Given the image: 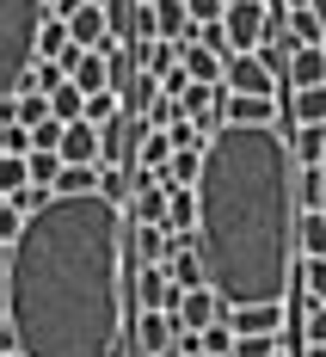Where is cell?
<instances>
[{
  "mask_svg": "<svg viewBox=\"0 0 326 357\" xmlns=\"http://www.w3.org/2000/svg\"><path fill=\"white\" fill-rule=\"evenodd\" d=\"M302 296L326 302V259H302Z\"/></svg>",
  "mask_w": 326,
  "mask_h": 357,
  "instance_id": "obj_22",
  "label": "cell"
},
{
  "mask_svg": "<svg viewBox=\"0 0 326 357\" xmlns=\"http://www.w3.org/2000/svg\"><path fill=\"white\" fill-rule=\"evenodd\" d=\"M179 154V142H173V130H148V142H142V167H154V173H166V160Z\"/></svg>",
  "mask_w": 326,
  "mask_h": 357,
  "instance_id": "obj_17",
  "label": "cell"
},
{
  "mask_svg": "<svg viewBox=\"0 0 326 357\" xmlns=\"http://www.w3.org/2000/svg\"><path fill=\"white\" fill-rule=\"evenodd\" d=\"M56 191H68V197H80V191H99V173H93V167H68Z\"/></svg>",
  "mask_w": 326,
  "mask_h": 357,
  "instance_id": "obj_24",
  "label": "cell"
},
{
  "mask_svg": "<svg viewBox=\"0 0 326 357\" xmlns=\"http://www.w3.org/2000/svg\"><path fill=\"white\" fill-rule=\"evenodd\" d=\"M302 259H326V210H302Z\"/></svg>",
  "mask_w": 326,
  "mask_h": 357,
  "instance_id": "obj_18",
  "label": "cell"
},
{
  "mask_svg": "<svg viewBox=\"0 0 326 357\" xmlns=\"http://www.w3.org/2000/svg\"><path fill=\"white\" fill-rule=\"evenodd\" d=\"M179 314H166V308H136V321H130V345L117 357H160L166 345H179Z\"/></svg>",
  "mask_w": 326,
  "mask_h": 357,
  "instance_id": "obj_4",
  "label": "cell"
},
{
  "mask_svg": "<svg viewBox=\"0 0 326 357\" xmlns=\"http://www.w3.org/2000/svg\"><path fill=\"white\" fill-rule=\"evenodd\" d=\"M284 123H290V130H295V123H326V86H295Z\"/></svg>",
  "mask_w": 326,
  "mask_h": 357,
  "instance_id": "obj_13",
  "label": "cell"
},
{
  "mask_svg": "<svg viewBox=\"0 0 326 357\" xmlns=\"http://www.w3.org/2000/svg\"><path fill=\"white\" fill-rule=\"evenodd\" d=\"M228 93H265V99H277V74L265 68V56L247 50V56H228V80H222Z\"/></svg>",
  "mask_w": 326,
  "mask_h": 357,
  "instance_id": "obj_7",
  "label": "cell"
},
{
  "mask_svg": "<svg viewBox=\"0 0 326 357\" xmlns=\"http://www.w3.org/2000/svg\"><path fill=\"white\" fill-rule=\"evenodd\" d=\"M49 19V0H0V93L19 99L37 62V31Z\"/></svg>",
  "mask_w": 326,
  "mask_h": 357,
  "instance_id": "obj_3",
  "label": "cell"
},
{
  "mask_svg": "<svg viewBox=\"0 0 326 357\" xmlns=\"http://www.w3.org/2000/svg\"><path fill=\"white\" fill-rule=\"evenodd\" d=\"M74 43V31H68V19H43V31H37V56H49V62H62V50Z\"/></svg>",
  "mask_w": 326,
  "mask_h": 357,
  "instance_id": "obj_16",
  "label": "cell"
},
{
  "mask_svg": "<svg viewBox=\"0 0 326 357\" xmlns=\"http://www.w3.org/2000/svg\"><path fill=\"white\" fill-rule=\"evenodd\" d=\"M185 74H191V80L222 86V80H228V56H222V50H210V43H185Z\"/></svg>",
  "mask_w": 326,
  "mask_h": 357,
  "instance_id": "obj_9",
  "label": "cell"
},
{
  "mask_svg": "<svg viewBox=\"0 0 326 357\" xmlns=\"http://www.w3.org/2000/svg\"><path fill=\"white\" fill-rule=\"evenodd\" d=\"M314 13H320V19H326V0H314Z\"/></svg>",
  "mask_w": 326,
  "mask_h": 357,
  "instance_id": "obj_26",
  "label": "cell"
},
{
  "mask_svg": "<svg viewBox=\"0 0 326 357\" xmlns=\"http://www.w3.org/2000/svg\"><path fill=\"white\" fill-rule=\"evenodd\" d=\"M25 185H31V154H6V160H0V197L25 191Z\"/></svg>",
  "mask_w": 326,
  "mask_h": 357,
  "instance_id": "obj_19",
  "label": "cell"
},
{
  "mask_svg": "<svg viewBox=\"0 0 326 357\" xmlns=\"http://www.w3.org/2000/svg\"><path fill=\"white\" fill-rule=\"evenodd\" d=\"M320 173H326V160H320Z\"/></svg>",
  "mask_w": 326,
  "mask_h": 357,
  "instance_id": "obj_28",
  "label": "cell"
},
{
  "mask_svg": "<svg viewBox=\"0 0 326 357\" xmlns=\"http://www.w3.org/2000/svg\"><path fill=\"white\" fill-rule=\"evenodd\" d=\"M142 259L105 191H56L0 247V345L6 357H117Z\"/></svg>",
  "mask_w": 326,
  "mask_h": 357,
  "instance_id": "obj_1",
  "label": "cell"
},
{
  "mask_svg": "<svg viewBox=\"0 0 326 357\" xmlns=\"http://www.w3.org/2000/svg\"><path fill=\"white\" fill-rule=\"evenodd\" d=\"M197 178H203V148H179V154L166 160L160 185H166V191H179V185H197Z\"/></svg>",
  "mask_w": 326,
  "mask_h": 357,
  "instance_id": "obj_14",
  "label": "cell"
},
{
  "mask_svg": "<svg viewBox=\"0 0 326 357\" xmlns=\"http://www.w3.org/2000/svg\"><path fill=\"white\" fill-rule=\"evenodd\" d=\"M197 252L228 308L290 302L302 284V197L295 154L277 123H222L197 178Z\"/></svg>",
  "mask_w": 326,
  "mask_h": 357,
  "instance_id": "obj_2",
  "label": "cell"
},
{
  "mask_svg": "<svg viewBox=\"0 0 326 357\" xmlns=\"http://www.w3.org/2000/svg\"><path fill=\"white\" fill-rule=\"evenodd\" d=\"M290 86H326V43H302L290 56Z\"/></svg>",
  "mask_w": 326,
  "mask_h": 357,
  "instance_id": "obj_11",
  "label": "cell"
},
{
  "mask_svg": "<svg viewBox=\"0 0 326 357\" xmlns=\"http://www.w3.org/2000/svg\"><path fill=\"white\" fill-rule=\"evenodd\" d=\"M117 111H123V93H93V99H86V117H93V123H111Z\"/></svg>",
  "mask_w": 326,
  "mask_h": 357,
  "instance_id": "obj_23",
  "label": "cell"
},
{
  "mask_svg": "<svg viewBox=\"0 0 326 357\" xmlns=\"http://www.w3.org/2000/svg\"><path fill=\"white\" fill-rule=\"evenodd\" d=\"M290 43L302 50V43H326V19L314 13V6H295L290 13Z\"/></svg>",
  "mask_w": 326,
  "mask_h": 357,
  "instance_id": "obj_15",
  "label": "cell"
},
{
  "mask_svg": "<svg viewBox=\"0 0 326 357\" xmlns=\"http://www.w3.org/2000/svg\"><path fill=\"white\" fill-rule=\"evenodd\" d=\"M179 296H185V284L173 278V265H142L136 271V308H179Z\"/></svg>",
  "mask_w": 326,
  "mask_h": 357,
  "instance_id": "obj_6",
  "label": "cell"
},
{
  "mask_svg": "<svg viewBox=\"0 0 326 357\" xmlns=\"http://www.w3.org/2000/svg\"><path fill=\"white\" fill-rule=\"evenodd\" d=\"M277 357H290V351H277Z\"/></svg>",
  "mask_w": 326,
  "mask_h": 357,
  "instance_id": "obj_27",
  "label": "cell"
},
{
  "mask_svg": "<svg viewBox=\"0 0 326 357\" xmlns=\"http://www.w3.org/2000/svg\"><path fill=\"white\" fill-rule=\"evenodd\" d=\"M302 357H326V345H302Z\"/></svg>",
  "mask_w": 326,
  "mask_h": 357,
  "instance_id": "obj_25",
  "label": "cell"
},
{
  "mask_svg": "<svg viewBox=\"0 0 326 357\" xmlns=\"http://www.w3.org/2000/svg\"><path fill=\"white\" fill-rule=\"evenodd\" d=\"M173 314H179V326L203 333V326H216L222 314H228V302H222L210 284H197V289H185V296H179V308H173Z\"/></svg>",
  "mask_w": 326,
  "mask_h": 357,
  "instance_id": "obj_8",
  "label": "cell"
},
{
  "mask_svg": "<svg viewBox=\"0 0 326 357\" xmlns=\"http://www.w3.org/2000/svg\"><path fill=\"white\" fill-rule=\"evenodd\" d=\"M228 43H234V56H247V50H265L271 31H277V19H271V0H234L228 6Z\"/></svg>",
  "mask_w": 326,
  "mask_h": 357,
  "instance_id": "obj_5",
  "label": "cell"
},
{
  "mask_svg": "<svg viewBox=\"0 0 326 357\" xmlns=\"http://www.w3.org/2000/svg\"><path fill=\"white\" fill-rule=\"evenodd\" d=\"M86 99H93V93H80V86H62V93H56V117H62V123H80V117H86Z\"/></svg>",
  "mask_w": 326,
  "mask_h": 357,
  "instance_id": "obj_21",
  "label": "cell"
},
{
  "mask_svg": "<svg viewBox=\"0 0 326 357\" xmlns=\"http://www.w3.org/2000/svg\"><path fill=\"white\" fill-rule=\"evenodd\" d=\"M290 154H295V167H320L326 160V123H295L290 130Z\"/></svg>",
  "mask_w": 326,
  "mask_h": 357,
  "instance_id": "obj_12",
  "label": "cell"
},
{
  "mask_svg": "<svg viewBox=\"0 0 326 357\" xmlns=\"http://www.w3.org/2000/svg\"><path fill=\"white\" fill-rule=\"evenodd\" d=\"M284 308H290V302H258V308H228V326H234V333H277V326H284Z\"/></svg>",
  "mask_w": 326,
  "mask_h": 357,
  "instance_id": "obj_10",
  "label": "cell"
},
{
  "mask_svg": "<svg viewBox=\"0 0 326 357\" xmlns=\"http://www.w3.org/2000/svg\"><path fill=\"white\" fill-rule=\"evenodd\" d=\"M284 345H277V333H240L234 339V357H277Z\"/></svg>",
  "mask_w": 326,
  "mask_h": 357,
  "instance_id": "obj_20",
  "label": "cell"
}]
</instances>
